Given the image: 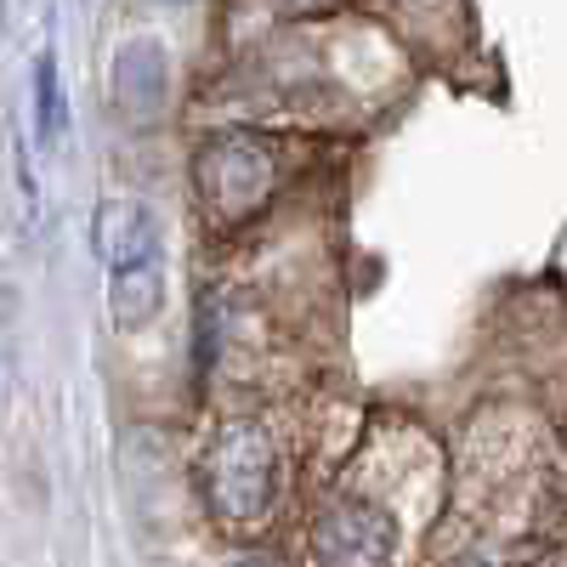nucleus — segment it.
<instances>
[{
    "mask_svg": "<svg viewBox=\"0 0 567 567\" xmlns=\"http://www.w3.org/2000/svg\"><path fill=\"white\" fill-rule=\"evenodd\" d=\"M97 256L109 261V272L159 261V221H154V210L142 199H103L97 205Z\"/></svg>",
    "mask_w": 567,
    "mask_h": 567,
    "instance_id": "4",
    "label": "nucleus"
},
{
    "mask_svg": "<svg viewBox=\"0 0 567 567\" xmlns=\"http://www.w3.org/2000/svg\"><path fill=\"white\" fill-rule=\"evenodd\" d=\"M312 556H318V567H392L398 561L392 511L363 494L323 505V516L312 523Z\"/></svg>",
    "mask_w": 567,
    "mask_h": 567,
    "instance_id": "3",
    "label": "nucleus"
},
{
    "mask_svg": "<svg viewBox=\"0 0 567 567\" xmlns=\"http://www.w3.org/2000/svg\"><path fill=\"white\" fill-rule=\"evenodd\" d=\"M278 182H284L278 148L250 131H221L194 154L199 205L210 210V221H227V227L261 216L278 194Z\"/></svg>",
    "mask_w": 567,
    "mask_h": 567,
    "instance_id": "2",
    "label": "nucleus"
},
{
    "mask_svg": "<svg viewBox=\"0 0 567 567\" xmlns=\"http://www.w3.org/2000/svg\"><path fill=\"white\" fill-rule=\"evenodd\" d=\"M278 12H290V18H323V12H336L341 0H272Z\"/></svg>",
    "mask_w": 567,
    "mask_h": 567,
    "instance_id": "8",
    "label": "nucleus"
},
{
    "mask_svg": "<svg viewBox=\"0 0 567 567\" xmlns=\"http://www.w3.org/2000/svg\"><path fill=\"white\" fill-rule=\"evenodd\" d=\"M114 80H120V103L125 114L136 120H154L165 109V91H171V63L154 40H131L120 63H114Z\"/></svg>",
    "mask_w": 567,
    "mask_h": 567,
    "instance_id": "5",
    "label": "nucleus"
},
{
    "mask_svg": "<svg viewBox=\"0 0 567 567\" xmlns=\"http://www.w3.org/2000/svg\"><path fill=\"white\" fill-rule=\"evenodd\" d=\"M454 567H494V561H483V556H465V561H454Z\"/></svg>",
    "mask_w": 567,
    "mask_h": 567,
    "instance_id": "9",
    "label": "nucleus"
},
{
    "mask_svg": "<svg viewBox=\"0 0 567 567\" xmlns=\"http://www.w3.org/2000/svg\"><path fill=\"white\" fill-rule=\"evenodd\" d=\"M69 125V109H63V80H58V52H40L34 58V136L52 148Z\"/></svg>",
    "mask_w": 567,
    "mask_h": 567,
    "instance_id": "7",
    "label": "nucleus"
},
{
    "mask_svg": "<svg viewBox=\"0 0 567 567\" xmlns=\"http://www.w3.org/2000/svg\"><path fill=\"white\" fill-rule=\"evenodd\" d=\"M205 499L227 528H256L278 499V443L261 420L216 425L205 454Z\"/></svg>",
    "mask_w": 567,
    "mask_h": 567,
    "instance_id": "1",
    "label": "nucleus"
},
{
    "mask_svg": "<svg viewBox=\"0 0 567 567\" xmlns=\"http://www.w3.org/2000/svg\"><path fill=\"white\" fill-rule=\"evenodd\" d=\"M159 301H165L159 261H148V267H125V272H114V284H109V307H114V323H120V329L154 323V318H159Z\"/></svg>",
    "mask_w": 567,
    "mask_h": 567,
    "instance_id": "6",
    "label": "nucleus"
},
{
    "mask_svg": "<svg viewBox=\"0 0 567 567\" xmlns=\"http://www.w3.org/2000/svg\"><path fill=\"white\" fill-rule=\"evenodd\" d=\"M233 567H272V561H261V556H250V561H233Z\"/></svg>",
    "mask_w": 567,
    "mask_h": 567,
    "instance_id": "10",
    "label": "nucleus"
}]
</instances>
